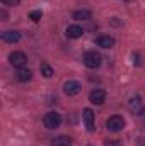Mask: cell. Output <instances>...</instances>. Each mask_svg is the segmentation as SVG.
I'll list each match as a JSON object with an SVG mask.
<instances>
[{
  "mask_svg": "<svg viewBox=\"0 0 145 146\" xmlns=\"http://www.w3.org/2000/svg\"><path fill=\"white\" fill-rule=\"evenodd\" d=\"M2 41L9 42V44L19 42L21 41V33H17V31H3L2 33Z\"/></svg>",
  "mask_w": 145,
  "mask_h": 146,
  "instance_id": "9",
  "label": "cell"
},
{
  "mask_svg": "<svg viewBox=\"0 0 145 146\" xmlns=\"http://www.w3.org/2000/svg\"><path fill=\"white\" fill-rule=\"evenodd\" d=\"M72 17L75 21H89V19L92 17V14H91L89 10H75L72 14Z\"/></svg>",
  "mask_w": 145,
  "mask_h": 146,
  "instance_id": "14",
  "label": "cell"
},
{
  "mask_svg": "<svg viewBox=\"0 0 145 146\" xmlns=\"http://www.w3.org/2000/svg\"><path fill=\"white\" fill-rule=\"evenodd\" d=\"M84 34V29L80 27V26H68L67 27V37H70V39H79V37H82Z\"/></svg>",
  "mask_w": 145,
  "mask_h": 146,
  "instance_id": "11",
  "label": "cell"
},
{
  "mask_svg": "<svg viewBox=\"0 0 145 146\" xmlns=\"http://www.w3.org/2000/svg\"><path fill=\"white\" fill-rule=\"evenodd\" d=\"M15 78H17V82L26 83V82H29L33 78V72L29 68H19V72L15 73Z\"/></svg>",
  "mask_w": 145,
  "mask_h": 146,
  "instance_id": "10",
  "label": "cell"
},
{
  "mask_svg": "<svg viewBox=\"0 0 145 146\" xmlns=\"http://www.w3.org/2000/svg\"><path fill=\"white\" fill-rule=\"evenodd\" d=\"M41 17H43V12H41V10H33V12L29 14V19H33L34 22H39Z\"/></svg>",
  "mask_w": 145,
  "mask_h": 146,
  "instance_id": "16",
  "label": "cell"
},
{
  "mask_svg": "<svg viewBox=\"0 0 145 146\" xmlns=\"http://www.w3.org/2000/svg\"><path fill=\"white\" fill-rule=\"evenodd\" d=\"M80 90H82V85H80V82H77V80H68V82H65V85H63V92H65L67 95H77V94H80Z\"/></svg>",
  "mask_w": 145,
  "mask_h": 146,
  "instance_id": "6",
  "label": "cell"
},
{
  "mask_svg": "<svg viewBox=\"0 0 145 146\" xmlns=\"http://www.w3.org/2000/svg\"><path fill=\"white\" fill-rule=\"evenodd\" d=\"M43 124H44L46 129H56V127L62 124V115H60L58 112L51 110V112L44 114V117H43Z\"/></svg>",
  "mask_w": 145,
  "mask_h": 146,
  "instance_id": "2",
  "label": "cell"
},
{
  "mask_svg": "<svg viewBox=\"0 0 145 146\" xmlns=\"http://www.w3.org/2000/svg\"><path fill=\"white\" fill-rule=\"evenodd\" d=\"M82 119H84V124H85L87 131L92 133V131L96 129V126H94V112H92V109H84Z\"/></svg>",
  "mask_w": 145,
  "mask_h": 146,
  "instance_id": "7",
  "label": "cell"
},
{
  "mask_svg": "<svg viewBox=\"0 0 145 146\" xmlns=\"http://www.w3.org/2000/svg\"><path fill=\"white\" fill-rule=\"evenodd\" d=\"M51 146H72L70 136H56L51 139Z\"/></svg>",
  "mask_w": 145,
  "mask_h": 146,
  "instance_id": "12",
  "label": "cell"
},
{
  "mask_svg": "<svg viewBox=\"0 0 145 146\" xmlns=\"http://www.w3.org/2000/svg\"><path fill=\"white\" fill-rule=\"evenodd\" d=\"M39 70H41V75L44 76V78H51L53 76V68L48 65V63H41V66H39Z\"/></svg>",
  "mask_w": 145,
  "mask_h": 146,
  "instance_id": "15",
  "label": "cell"
},
{
  "mask_svg": "<svg viewBox=\"0 0 145 146\" xmlns=\"http://www.w3.org/2000/svg\"><path fill=\"white\" fill-rule=\"evenodd\" d=\"M2 3L3 5H9V7H15V5L21 3V0H2Z\"/></svg>",
  "mask_w": 145,
  "mask_h": 146,
  "instance_id": "17",
  "label": "cell"
},
{
  "mask_svg": "<svg viewBox=\"0 0 145 146\" xmlns=\"http://www.w3.org/2000/svg\"><path fill=\"white\" fill-rule=\"evenodd\" d=\"M128 107H130L132 112H135L137 115H140V114L145 112V107H144V104H142V100H140V97H132L130 102H128Z\"/></svg>",
  "mask_w": 145,
  "mask_h": 146,
  "instance_id": "8",
  "label": "cell"
},
{
  "mask_svg": "<svg viewBox=\"0 0 145 146\" xmlns=\"http://www.w3.org/2000/svg\"><path fill=\"white\" fill-rule=\"evenodd\" d=\"M97 46L101 48H113L114 46V37L113 36H99L97 37Z\"/></svg>",
  "mask_w": 145,
  "mask_h": 146,
  "instance_id": "13",
  "label": "cell"
},
{
  "mask_svg": "<svg viewBox=\"0 0 145 146\" xmlns=\"http://www.w3.org/2000/svg\"><path fill=\"white\" fill-rule=\"evenodd\" d=\"M9 61H10L12 66L22 68V66L28 63V56H26V53H22V51H12V53L9 54Z\"/></svg>",
  "mask_w": 145,
  "mask_h": 146,
  "instance_id": "3",
  "label": "cell"
},
{
  "mask_svg": "<svg viewBox=\"0 0 145 146\" xmlns=\"http://www.w3.org/2000/svg\"><path fill=\"white\" fill-rule=\"evenodd\" d=\"M89 100L94 104V106H103L104 100H106V92L103 88H94L91 94H89Z\"/></svg>",
  "mask_w": 145,
  "mask_h": 146,
  "instance_id": "5",
  "label": "cell"
},
{
  "mask_svg": "<svg viewBox=\"0 0 145 146\" xmlns=\"http://www.w3.org/2000/svg\"><path fill=\"white\" fill-rule=\"evenodd\" d=\"M142 146H145V145H142Z\"/></svg>",
  "mask_w": 145,
  "mask_h": 146,
  "instance_id": "20",
  "label": "cell"
},
{
  "mask_svg": "<svg viewBox=\"0 0 145 146\" xmlns=\"http://www.w3.org/2000/svg\"><path fill=\"white\" fill-rule=\"evenodd\" d=\"M106 127L113 133H118L125 127V119L121 115H111L108 121H106Z\"/></svg>",
  "mask_w": 145,
  "mask_h": 146,
  "instance_id": "4",
  "label": "cell"
},
{
  "mask_svg": "<svg viewBox=\"0 0 145 146\" xmlns=\"http://www.w3.org/2000/svg\"><path fill=\"white\" fill-rule=\"evenodd\" d=\"M104 146H121V141H118V139H108Z\"/></svg>",
  "mask_w": 145,
  "mask_h": 146,
  "instance_id": "18",
  "label": "cell"
},
{
  "mask_svg": "<svg viewBox=\"0 0 145 146\" xmlns=\"http://www.w3.org/2000/svg\"><path fill=\"white\" fill-rule=\"evenodd\" d=\"M0 15H2V21H7V12H5V10H2Z\"/></svg>",
  "mask_w": 145,
  "mask_h": 146,
  "instance_id": "19",
  "label": "cell"
},
{
  "mask_svg": "<svg viewBox=\"0 0 145 146\" xmlns=\"http://www.w3.org/2000/svg\"><path fill=\"white\" fill-rule=\"evenodd\" d=\"M101 61H103V58H101V54L97 51H87L84 54V65L87 68H91V70L99 68L101 66Z\"/></svg>",
  "mask_w": 145,
  "mask_h": 146,
  "instance_id": "1",
  "label": "cell"
}]
</instances>
